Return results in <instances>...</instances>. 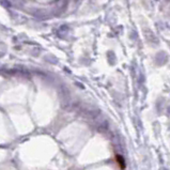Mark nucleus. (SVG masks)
<instances>
[{
	"label": "nucleus",
	"mask_w": 170,
	"mask_h": 170,
	"mask_svg": "<svg viewBox=\"0 0 170 170\" xmlns=\"http://www.w3.org/2000/svg\"><path fill=\"white\" fill-rule=\"evenodd\" d=\"M167 1H170V0H167Z\"/></svg>",
	"instance_id": "2"
},
{
	"label": "nucleus",
	"mask_w": 170,
	"mask_h": 170,
	"mask_svg": "<svg viewBox=\"0 0 170 170\" xmlns=\"http://www.w3.org/2000/svg\"><path fill=\"white\" fill-rule=\"evenodd\" d=\"M116 158H117V161H118V164H119V167H120L121 169H124V168H125V163H124V159H123V157L120 156V155H117Z\"/></svg>",
	"instance_id": "1"
}]
</instances>
